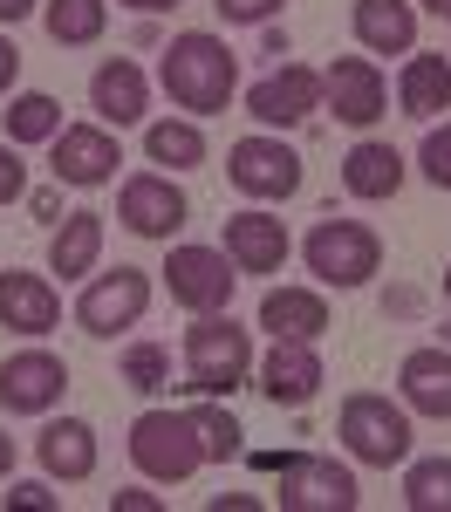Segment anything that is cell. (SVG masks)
<instances>
[{
    "mask_svg": "<svg viewBox=\"0 0 451 512\" xmlns=\"http://www.w3.org/2000/svg\"><path fill=\"white\" fill-rule=\"evenodd\" d=\"M158 82L185 117H219L233 103V89H240V55L219 35L192 28V35H171V48L158 62Z\"/></svg>",
    "mask_w": 451,
    "mask_h": 512,
    "instance_id": "obj_1",
    "label": "cell"
},
{
    "mask_svg": "<svg viewBox=\"0 0 451 512\" xmlns=\"http://www.w3.org/2000/svg\"><path fill=\"white\" fill-rule=\"evenodd\" d=\"M253 383V335L233 315H199L185 328V390L233 396Z\"/></svg>",
    "mask_w": 451,
    "mask_h": 512,
    "instance_id": "obj_2",
    "label": "cell"
},
{
    "mask_svg": "<svg viewBox=\"0 0 451 512\" xmlns=\"http://www.w3.org/2000/svg\"><path fill=\"white\" fill-rule=\"evenodd\" d=\"M335 437H342V451L369 465V472H390V465H404L410 458V410L404 403H390V396L376 390H356L342 403V417H335Z\"/></svg>",
    "mask_w": 451,
    "mask_h": 512,
    "instance_id": "obj_3",
    "label": "cell"
},
{
    "mask_svg": "<svg viewBox=\"0 0 451 512\" xmlns=\"http://www.w3.org/2000/svg\"><path fill=\"white\" fill-rule=\"evenodd\" d=\"M301 260H308V274L335 287V294H349V287H369L376 267H383V239L369 233L363 219H335L328 212L315 233L301 239Z\"/></svg>",
    "mask_w": 451,
    "mask_h": 512,
    "instance_id": "obj_4",
    "label": "cell"
},
{
    "mask_svg": "<svg viewBox=\"0 0 451 512\" xmlns=\"http://www.w3.org/2000/svg\"><path fill=\"white\" fill-rule=\"evenodd\" d=\"M130 465L151 478V485H185V478L205 465L192 417H185V410H144V417L130 424Z\"/></svg>",
    "mask_w": 451,
    "mask_h": 512,
    "instance_id": "obj_5",
    "label": "cell"
},
{
    "mask_svg": "<svg viewBox=\"0 0 451 512\" xmlns=\"http://www.w3.org/2000/svg\"><path fill=\"white\" fill-rule=\"evenodd\" d=\"M164 287H171V301L185 315H226L233 287H240V267L226 260V246H171Z\"/></svg>",
    "mask_w": 451,
    "mask_h": 512,
    "instance_id": "obj_6",
    "label": "cell"
},
{
    "mask_svg": "<svg viewBox=\"0 0 451 512\" xmlns=\"http://www.w3.org/2000/svg\"><path fill=\"white\" fill-rule=\"evenodd\" d=\"M274 472H281V492H274V506H281V512H356V506H363L356 472H349V465H335V458L287 451Z\"/></svg>",
    "mask_w": 451,
    "mask_h": 512,
    "instance_id": "obj_7",
    "label": "cell"
},
{
    "mask_svg": "<svg viewBox=\"0 0 451 512\" xmlns=\"http://www.w3.org/2000/svg\"><path fill=\"white\" fill-rule=\"evenodd\" d=\"M151 308V274L144 267H117V274H96L76 301V328L96 342H117L123 328H137Z\"/></svg>",
    "mask_w": 451,
    "mask_h": 512,
    "instance_id": "obj_8",
    "label": "cell"
},
{
    "mask_svg": "<svg viewBox=\"0 0 451 512\" xmlns=\"http://www.w3.org/2000/svg\"><path fill=\"white\" fill-rule=\"evenodd\" d=\"M123 164V144L110 123H62V137L48 144V171H55V185H76V192H96V185H110Z\"/></svg>",
    "mask_w": 451,
    "mask_h": 512,
    "instance_id": "obj_9",
    "label": "cell"
},
{
    "mask_svg": "<svg viewBox=\"0 0 451 512\" xmlns=\"http://www.w3.org/2000/svg\"><path fill=\"white\" fill-rule=\"evenodd\" d=\"M226 178L260 205H281V198L301 192V151L281 144V137H240L226 151Z\"/></svg>",
    "mask_w": 451,
    "mask_h": 512,
    "instance_id": "obj_10",
    "label": "cell"
},
{
    "mask_svg": "<svg viewBox=\"0 0 451 512\" xmlns=\"http://www.w3.org/2000/svg\"><path fill=\"white\" fill-rule=\"evenodd\" d=\"M315 110H322V69H308V62H281L246 89V117L267 123V130H294Z\"/></svg>",
    "mask_w": 451,
    "mask_h": 512,
    "instance_id": "obj_11",
    "label": "cell"
},
{
    "mask_svg": "<svg viewBox=\"0 0 451 512\" xmlns=\"http://www.w3.org/2000/svg\"><path fill=\"white\" fill-rule=\"evenodd\" d=\"M69 396V362L48 349H21L0 362V410L7 417H48Z\"/></svg>",
    "mask_w": 451,
    "mask_h": 512,
    "instance_id": "obj_12",
    "label": "cell"
},
{
    "mask_svg": "<svg viewBox=\"0 0 451 512\" xmlns=\"http://www.w3.org/2000/svg\"><path fill=\"white\" fill-rule=\"evenodd\" d=\"M322 103L335 110V123L369 130V123L390 110V82H383V69H376L369 55H335L322 69Z\"/></svg>",
    "mask_w": 451,
    "mask_h": 512,
    "instance_id": "obj_13",
    "label": "cell"
},
{
    "mask_svg": "<svg viewBox=\"0 0 451 512\" xmlns=\"http://www.w3.org/2000/svg\"><path fill=\"white\" fill-rule=\"evenodd\" d=\"M117 219L137 239H171L192 219V198L171 185V171H137V178H123V192H117Z\"/></svg>",
    "mask_w": 451,
    "mask_h": 512,
    "instance_id": "obj_14",
    "label": "cell"
},
{
    "mask_svg": "<svg viewBox=\"0 0 451 512\" xmlns=\"http://www.w3.org/2000/svg\"><path fill=\"white\" fill-rule=\"evenodd\" d=\"M253 376H260V396H267L274 410H308L328 383L315 342H274V349L253 362Z\"/></svg>",
    "mask_w": 451,
    "mask_h": 512,
    "instance_id": "obj_15",
    "label": "cell"
},
{
    "mask_svg": "<svg viewBox=\"0 0 451 512\" xmlns=\"http://www.w3.org/2000/svg\"><path fill=\"white\" fill-rule=\"evenodd\" d=\"M0 321H7L14 335H28V342H41L48 328H62V294H55V280L7 267V274H0Z\"/></svg>",
    "mask_w": 451,
    "mask_h": 512,
    "instance_id": "obj_16",
    "label": "cell"
},
{
    "mask_svg": "<svg viewBox=\"0 0 451 512\" xmlns=\"http://www.w3.org/2000/svg\"><path fill=\"white\" fill-rule=\"evenodd\" d=\"M226 260L240 267V274H281L287 267V226L274 212H260V205H246L226 219Z\"/></svg>",
    "mask_w": 451,
    "mask_h": 512,
    "instance_id": "obj_17",
    "label": "cell"
},
{
    "mask_svg": "<svg viewBox=\"0 0 451 512\" xmlns=\"http://www.w3.org/2000/svg\"><path fill=\"white\" fill-rule=\"evenodd\" d=\"M89 110H96V123H110V130L144 123V110H151V82H144V69L123 62V55H110V62L89 76Z\"/></svg>",
    "mask_w": 451,
    "mask_h": 512,
    "instance_id": "obj_18",
    "label": "cell"
},
{
    "mask_svg": "<svg viewBox=\"0 0 451 512\" xmlns=\"http://www.w3.org/2000/svg\"><path fill=\"white\" fill-rule=\"evenodd\" d=\"M397 396L410 417H451V349H410L397 362Z\"/></svg>",
    "mask_w": 451,
    "mask_h": 512,
    "instance_id": "obj_19",
    "label": "cell"
},
{
    "mask_svg": "<svg viewBox=\"0 0 451 512\" xmlns=\"http://www.w3.org/2000/svg\"><path fill=\"white\" fill-rule=\"evenodd\" d=\"M342 192L363 198V205L397 198V192H404V151H397V144H383V137L349 144V158H342Z\"/></svg>",
    "mask_w": 451,
    "mask_h": 512,
    "instance_id": "obj_20",
    "label": "cell"
},
{
    "mask_svg": "<svg viewBox=\"0 0 451 512\" xmlns=\"http://www.w3.org/2000/svg\"><path fill=\"white\" fill-rule=\"evenodd\" d=\"M35 458L48 478H62V485H76V478L96 472V424H82V417H48L35 437Z\"/></svg>",
    "mask_w": 451,
    "mask_h": 512,
    "instance_id": "obj_21",
    "label": "cell"
},
{
    "mask_svg": "<svg viewBox=\"0 0 451 512\" xmlns=\"http://www.w3.org/2000/svg\"><path fill=\"white\" fill-rule=\"evenodd\" d=\"M260 328H267L274 342H322L328 335V301L315 287H267Z\"/></svg>",
    "mask_w": 451,
    "mask_h": 512,
    "instance_id": "obj_22",
    "label": "cell"
},
{
    "mask_svg": "<svg viewBox=\"0 0 451 512\" xmlns=\"http://www.w3.org/2000/svg\"><path fill=\"white\" fill-rule=\"evenodd\" d=\"M349 28L369 55H410L417 48V0H356Z\"/></svg>",
    "mask_w": 451,
    "mask_h": 512,
    "instance_id": "obj_23",
    "label": "cell"
},
{
    "mask_svg": "<svg viewBox=\"0 0 451 512\" xmlns=\"http://www.w3.org/2000/svg\"><path fill=\"white\" fill-rule=\"evenodd\" d=\"M103 260V212H62V226L48 239V274L89 280Z\"/></svg>",
    "mask_w": 451,
    "mask_h": 512,
    "instance_id": "obj_24",
    "label": "cell"
},
{
    "mask_svg": "<svg viewBox=\"0 0 451 512\" xmlns=\"http://www.w3.org/2000/svg\"><path fill=\"white\" fill-rule=\"evenodd\" d=\"M397 110L404 117H445L451 110V62L445 55H404V76H397Z\"/></svg>",
    "mask_w": 451,
    "mask_h": 512,
    "instance_id": "obj_25",
    "label": "cell"
},
{
    "mask_svg": "<svg viewBox=\"0 0 451 512\" xmlns=\"http://www.w3.org/2000/svg\"><path fill=\"white\" fill-rule=\"evenodd\" d=\"M144 158L164 164V171H199V164H205L199 117H158V123H144Z\"/></svg>",
    "mask_w": 451,
    "mask_h": 512,
    "instance_id": "obj_26",
    "label": "cell"
},
{
    "mask_svg": "<svg viewBox=\"0 0 451 512\" xmlns=\"http://www.w3.org/2000/svg\"><path fill=\"white\" fill-rule=\"evenodd\" d=\"M41 28L55 48H89L110 28V0H41Z\"/></svg>",
    "mask_w": 451,
    "mask_h": 512,
    "instance_id": "obj_27",
    "label": "cell"
},
{
    "mask_svg": "<svg viewBox=\"0 0 451 512\" xmlns=\"http://www.w3.org/2000/svg\"><path fill=\"white\" fill-rule=\"evenodd\" d=\"M7 144H55L62 137V103L48 96V89H21V96H7Z\"/></svg>",
    "mask_w": 451,
    "mask_h": 512,
    "instance_id": "obj_28",
    "label": "cell"
},
{
    "mask_svg": "<svg viewBox=\"0 0 451 512\" xmlns=\"http://www.w3.org/2000/svg\"><path fill=\"white\" fill-rule=\"evenodd\" d=\"M185 417H192V431H199V451H205V465H233V458H240L246 444H240V417H233V410H226V396H205V403H192V410H185Z\"/></svg>",
    "mask_w": 451,
    "mask_h": 512,
    "instance_id": "obj_29",
    "label": "cell"
},
{
    "mask_svg": "<svg viewBox=\"0 0 451 512\" xmlns=\"http://www.w3.org/2000/svg\"><path fill=\"white\" fill-rule=\"evenodd\" d=\"M404 506L410 512H451V458H417L404 472Z\"/></svg>",
    "mask_w": 451,
    "mask_h": 512,
    "instance_id": "obj_30",
    "label": "cell"
},
{
    "mask_svg": "<svg viewBox=\"0 0 451 512\" xmlns=\"http://www.w3.org/2000/svg\"><path fill=\"white\" fill-rule=\"evenodd\" d=\"M123 383L137 396H158L164 383H171V349H158V342H130L123 349Z\"/></svg>",
    "mask_w": 451,
    "mask_h": 512,
    "instance_id": "obj_31",
    "label": "cell"
},
{
    "mask_svg": "<svg viewBox=\"0 0 451 512\" xmlns=\"http://www.w3.org/2000/svg\"><path fill=\"white\" fill-rule=\"evenodd\" d=\"M417 171H424L438 192H451V117L424 130V144H417Z\"/></svg>",
    "mask_w": 451,
    "mask_h": 512,
    "instance_id": "obj_32",
    "label": "cell"
},
{
    "mask_svg": "<svg viewBox=\"0 0 451 512\" xmlns=\"http://www.w3.org/2000/svg\"><path fill=\"white\" fill-rule=\"evenodd\" d=\"M212 7H219V21H226V28H267L287 0H212Z\"/></svg>",
    "mask_w": 451,
    "mask_h": 512,
    "instance_id": "obj_33",
    "label": "cell"
},
{
    "mask_svg": "<svg viewBox=\"0 0 451 512\" xmlns=\"http://www.w3.org/2000/svg\"><path fill=\"white\" fill-rule=\"evenodd\" d=\"M14 198H28V164H21V144L0 137V205H14Z\"/></svg>",
    "mask_w": 451,
    "mask_h": 512,
    "instance_id": "obj_34",
    "label": "cell"
},
{
    "mask_svg": "<svg viewBox=\"0 0 451 512\" xmlns=\"http://www.w3.org/2000/svg\"><path fill=\"white\" fill-rule=\"evenodd\" d=\"M7 506L14 512H62V499H55L41 478H21V485H7Z\"/></svg>",
    "mask_w": 451,
    "mask_h": 512,
    "instance_id": "obj_35",
    "label": "cell"
},
{
    "mask_svg": "<svg viewBox=\"0 0 451 512\" xmlns=\"http://www.w3.org/2000/svg\"><path fill=\"white\" fill-rule=\"evenodd\" d=\"M110 512H164V499L144 485H123V492H110Z\"/></svg>",
    "mask_w": 451,
    "mask_h": 512,
    "instance_id": "obj_36",
    "label": "cell"
},
{
    "mask_svg": "<svg viewBox=\"0 0 451 512\" xmlns=\"http://www.w3.org/2000/svg\"><path fill=\"white\" fill-rule=\"evenodd\" d=\"M14 82H21V48L0 35V96H14Z\"/></svg>",
    "mask_w": 451,
    "mask_h": 512,
    "instance_id": "obj_37",
    "label": "cell"
},
{
    "mask_svg": "<svg viewBox=\"0 0 451 512\" xmlns=\"http://www.w3.org/2000/svg\"><path fill=\"white\" fill-rule=\"evenodd\" d=\"M28 212H35V219H62V185H48V192H28Z\"/></svg>",
    "mask_w": 451,
    "mask_h": 512,
    "instance_id": "obj_38",
    "label": "cell"
},
{
    "mask_svg": "<svg viewBox=\"0 0 451 512\" xmlns=\"http://www.w3.org/2000/svg\"><path fill=\"white\" fill-rule=\"evenodd\" d=\"M41 0H0V28H14V21H28Z\"/></svg>",
    "mask_w": 451,
    "mask_h": 512,
    "instance_id": "obj_39",
    "label": "cell"
},
{
    "mask_svg": "<svg viewBox=\"0 0 451 512\" xmlns=\"http://www.w3.org/2000/svg\"><path fill=\"white\" fill-rule=\"evenodd\" d=\"M253 506H260L253 492H219V499H212V512H253Z\"/></svg>",
    "mask_w": 451,
    "mask_h": 512,
    "instance_id": "obj_40",
    "label": "cell"
},
{
    "mask_svg": "<svg viewBox=\"0 0 451 512\" xmlns=\"http://www.w3.org/2000/svg\"><path fill=\"white\" fill-rule=\"evenodd\" d=\"M7 478H14V437L0 431V485H7Z\"/></svg>",
    "mask_w": 451,
    "mask_h": 512,
    "instance_id": "obj_41",
    "label": "cell"
},
{
    "mask_svg": "<svg viewBox=\"0 0 451 512\" xmlns=\"http://www.w3.org/2000/svg\"><path fill=\"white\" fill-rule=\"evenodd\" d=\"M123 7H137V14H171L178 0H123Z\"/></svg>",
    "mask_w": 451,
    "mask_h": 512,
    "instance_id": "obj_42",
    "label": "cell"
},
{
    "mask_svg": "<svg viewBox=\"0 0 451 512\" xmlns=\"http://www.w3.org/2000/svg\"><path fill=\"white\" fill-rule=\"evenodd\" d=\"M417 7H431V14H451V0H417Z\"/></svg>",
    "mask_w": 451,
    "mask_h": 512,
    "instance_id": "obj_43",
    "label": "cell"
},
{
    "mask_svg": "<svg viewBox=\"0 0 451 512\" xmlns=\"http://www.w3.org/2000/svg\"><path fill=\"white\" fill-rule=\"evenodd\" d=\"M445 308H451V267H445Z\"/></svg>",
    "mask_w": 451,
    "mask_h": 512,
    "instance_id": "obj_44",
    "label": "cell"
}]
</instances>
